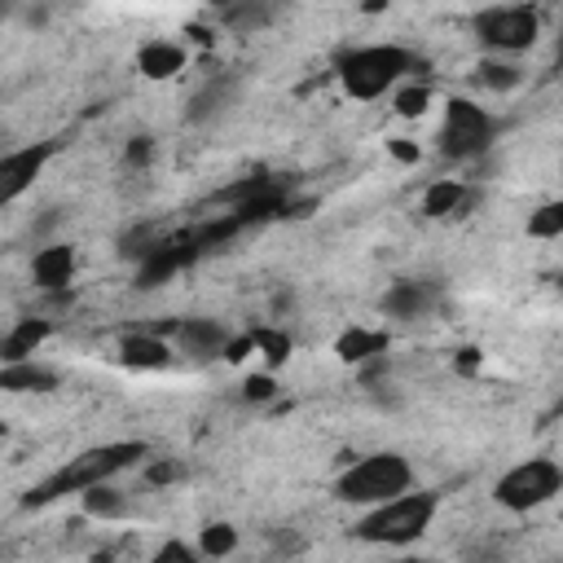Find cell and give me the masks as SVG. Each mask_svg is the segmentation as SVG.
I'll use <instances>...</instances> for the list:
<instances>
[{
    "label": "cell",
    "mask_w": 563,
    "mask_h": 563,
    "mask_svg": "<svg viewBox=\"0 0 563 563\" xmlns=\"http://www.w3.org/2000/svg\"><path fill=\"white\" fill-rule=\"evenodd\" d=\"M273 18H277V9H268V4H229V9H220V22L238 35H251V31L268 26Z\"/></svg>",
    "instance_id": "cell-19"
},
{
    "label": "cell",
    "mask_w": 563,
    "mask_h": 563,
    "mask_svg": "<svg viewBox=\"0 0 563 563\" xmlns=\"http://www.w3.org/2000/svg\"><path fill=\"white\" fill-rule=\"evenodd\" d=\"M84 563H114V559H110V554H106V550H101V554H88V559H84Z\"/></svg>",
    "instance_id": "cell-29"
},
{
    "label": "cell",
    "mask_w": 563,
    "mask_h": 563,
    "mask_svg": "<svg viewBox=\"0 0 563 563\" xmlns=\"http://www.w3.org/2000/svg\"><path fill=\"white\" fill-rule=\"evenodd\" d=\"M431 519H435V493H427V488L413 493L409 488V493H400L383 506H369L356 519L352 537L365 541V545H413L431 528Z\"/></svg>",
    "instance_id": "cell-4"
},
{
    "label": "cell",
    "mask_w": 563,
    "mask_h": 563,
    "mask_svg": "<svg viewBox=\"0 0 563 563\" xmlns=\"http://www.w3.org/2000/svg\"><path fill=\"white\" fill-rule=\"evenodd\" d=\"M391 101H396V114H405V119H418V114H427L431 88H427V84H400V88L391 92Z\"/></svg>",
    "instance_id": "cell-23"
},
{
    "label": "cell",
    "mask_w": 563,
    "mask_h": 563,
    "mask_svg": "<svg viewBox=\"0 0 563 563\" xmlns=\"http://www.w3.org/2000/svg\"><path fill=\"white\" fill-rule=\"evenodd\" d=\"M334 352H339V361L361 365V361H369V356L387 352V334H383V330H361V325H352V330L334 343Z\"/></svg>",
    "instance_id": "cell-17"
},
{
    "label": "cell",
    "mask_w": 563,
    "mask_h": 563,
    "mask_svg": "<svg viewBox=\"0 0 563 563\" xmlns=\"http://www.w3.org/2000/svg\"><path fill=\"white\" fill-rule=\"evenodd\" d=\"M150 563H207L194 545H185V541H163L154 554H150Z\"/></svg>",
    "instance_id": "cell-26"
},
{
    "label": "cell",
    "mask_w": 563,
    "mask_h": 563,
    "mask_svg": "<svg viewBox=\"0 0 563 563\" xmlns=\"http://www.w3.org/2000/svg\"><path fill=\"white\" fill-rule=\"evenodd\" d=\"M44 163H48V145H22V150L0 154V207L18 202L40 180Z\"/></svg>",
    "instance_id": "cell-9"
},
{
    "label": "cell",
    "mask_w": 563,
    "mask_h": 563,
    "mask_svg": "<svg viewBox=\"0 0 563 563\" xmlns=\"http://www.w3.org/2000/svg\"><path fill=\"white\" fill-rule=\"evenodd\" d=\"M413 75V53L405 44H361L339 57V84L352 101H378Z\"/></svg>",
    "instance_id": "cell-2"
},
{
    "label": "cell",
    "mask_w": 563,
    "mask_h": 563,
    "mask_svg": "<svg viewBox=\"0 0 563 563\" xmlns=\"http://www.w3.org/2000/svg\"><path fill=\"white\" fill-rule=\"evenodd\" d=\"M246 396H251V400H268V396H273V378H268V374H251V378H246Z\"/></svg>",
    "instance_id": "cell-27"
},
{
    "label": "cell",
    "mask_w": 563,
    "mask_h": 563,
    "mask_svg": "<svg viewBox=\"0 0 563 563\" xmlns=\"http://www.w3.org/2000/svg\"><path fill=\"white\" fill-rule=\"evenodd\" d=\"M44 339H48V321H44V317H26V321H18V325L0 339V361H4V365H13V361H35L31 352H35Z\"/></svg>",
    "instance_id": "cell-15"
},
{
    "label": "cell",
    "mask_w": 563,
    "mask_h": 563,
    "mask_svg": "<svg viewBox=\"0 0 563 563\" xmlns=\"http://www.w3.org/2000/svg\"><path fill=\"white\" fill-rule=\"evenodd\" d=\"M471 31L484 53L493 57H515L528 53L541 35V13L532 4H488L471 18Z\"/></svg>",
    "instance_id": "cell-5"
},
{
    "label": "cell",
    "mask_w": 563,
    "mask_h": 563,
    "mask_svg": "<svg viewBox=\"0 0 563 563\" xmlns=\"http://www.w3.org/2000/svg\"><path fill=\"white\" fill-rule=\"evenodd\" d=\"M559 488H563V466H559L554 457H523V462H515L510 471L497 475L493 501H497L501 510L528 515V510L554 501Z\"/></svg>",
    "instance_id": "cell-7"
},
{
    "label": "cell",
    "mask_w": 563,
    "mask_h": 563,
    "mask_svg": "<svg viewBox=\"0 0 563 563\" xmlns=\"http://www.w3.org/2000/svg\"><path fill=\"white\" fill-rule=\"evenodd\" d=\"M119 361H123L128 369H167V365L176 361V352H172V343H167L163 334L136 330V334H123V339H119Z\"/></svg>",
    "instance_id": "cell-11"
},
{
    "label": "cell",
    "mask_w": 563,
    "mask_h": 563,
    "mask_svg": "<svg viewBox=\"0 0 563 563\" xmlns=\"http://www.w3.org/2000/svg\"><path fill=\"white\" fill-rule=\"evenodd\" d=\"M471 185L466 180H457V176H444V180H435L427 194H422V211L431 216V220H444V216H462L466 207H471Z\"/></svg>",
    "instance_id": "cell-13"
},
{
    "label": "cell",
    "mask_w": 563,
    "mask_h": 563,
    "mask_svg": "<svg viewBox=\"0 0 563 563\" xmlns=\"http://www.w3.org/2000/svg\"><path fill=\"white\" fill-rule=\"evenodd\" d=\"M31 277H35V286L40 290H62V286H70V277H75V246H40L35 251V260H31Z\"/></svg>",
    "instance_id": "cell-12"
},
{
    "label": "cell",
    "mask_w": 563,
    "mask_h": 563,
    "mask_svg": "<svg viewBox=\"0 0 563 563\" xmlns=\"http://www.w3.org/2000/svg\"><path fill=\"white\" fill-rule=\"evenodd\" d=\"M176 356H189V361H211V356H224L229 347V330L211 317H180V321H167L158 330Z\"/></svg>",
    "instance_id": "cell-8"
},
{
    "label": "cell",
    "mask_w": 563,
    "mask_h": 563,
    "mask_svg": "<svg viewBox=\"0 0 563 563\" xmlns=\"http://www.w3.org/2000/svg\"><path fill=\"white\" fill-rule=\"evenodd\" d=\"M493 136H497V119L466 101V97H453L444 106V119H440V136H435V150L453 163H475L493 150Z\"/></svg>",
    "instance_id": "cell-6"
},
{
    "label": "cell",
    "mask_w": 563,
    "mask_h": 563,
    "mask_svg": "<svg viewBox=\"0 0 563 563\" xmlns=\"http://www.w3.org/2000/svg\"><path fill=\"white\" fill-rule=\"evenodd\" d=\"M79 501H84V510H88L92 519H119V515L128 510V497H123L114 484H97V488L79 493Z\"/></svg>",
    "instance_id": "cell-21"
},
{
    "label": "cell",
    "mask_w": 563,
    "mask_h": 563,
    "mask_svg": "<svg viewBox=\"0 0 563 563\" xmlns=\"http://www.w3.org/2000/svg\"><path fill=\"white\" fill-rule=\"evenodd\" d=\"M136 66L145 79H172L176 70H185V48L176 40H150V44H141Z\"/></svg>",
    "instance_id": "cell-14"
},
{
    "label": "cell",
    "mask_w": 563,
    "mask_h": 563,
    "mask_svg": "<svg viewBox=\"0 0 563 563\" xmlns=\"http://www.w3.org/2000/svg\"><path fill=\"white\" fill-rule=\"evenodd\" d=\"M53 387H57V374L40 361L0 365V391H53Z\"/></svg>",
    "instance_id": "cell-16"
},
{
    "label": "cell",
    "mask_w": 563,
    "mask_h": 563,
    "mask_svg": "<svg viewBox=\"0 0 563 563\" xmlns=\"http://www.w3.org/2000/svg\"><path fill=\"white\" fill-rule=\"evenodd\" d=\"M409 488H413V466L396 449L365 453V457L347 462L343 475L334 479V497L343 506H365V510L369 506H383V501H391V497H400Z\"/></svg>",
    "instance_id": "cell-3"
},
{
    "label": "cell",
    "mask_w": 563,
    "mask_h": 563,
    "mask_svg": "<svg viewBox=\"0 0 563 563\" xmlns=\"http://www.w3.org/2000/svg\"><path fill=\"white\" fill-rule=\"evenodd\" d=\"M528 233H532V238H559V233H563V202L537 207L532 220H528Z\"/></svg>",
    "instance_id": "cell-24"
},
{
    "label": "cell",
    "mask_w": 563,
    "mask_h": 563,
    "mask_svg": "<svg viewBox=\"0 0 563 563\" xmlns=\"http://www.w3.org/2000/svg\"><path fill=\"white\" fill-rule=\"evenodd\" d=\"M435 299H440L435 282L405 277V282H396V286L383 295V312L396 317V321H418V317H427V312L435 308Z\"/></svg>",
    "instance_id": "cell-10"
},
{
    "label": "cell",
    "mask_w": 563,
    "mask_h": 563,
    "mask_svg": "<svg viewBox=\"0 0 563 563\" xmlns=\"http://www.w3.org/2000/svg\"><path fill=\"white\" fill-rule=\"evenodd\" d=\"M145 453H150V449H145L141 440H114V444L84 449V453H75L70 462H62L48 479H40V484L22 497V506H48V501H62V497H70V493H88V488H97V484H110L119 471L136 466Z\"/></svg>",
    "instance_id": "cell-1"
},
{
    "label": "cell",
    "mask_w": 563,
    "mask_h": 563,
    "mask_svg": "<svg viewBox=\"0 0 563 563\" xmlns=\"http://www.w3.org/2000/svg\"><path fill=\"white\" fill-rule=\"evenodd\" d=\"M391 150H396V158H405V163H409V158H418V150H413V145H400V141H396Z\"/></svg>",
    "instance_id": "cell-28"
},
{
    "label": "cell",
    "mask_w": 563,
    "mask_h": 563,
    "mask_svg": "<svg viewBox=\"0 0 563 563\" xmlns=\"http://www.w3.org/2000/svg\"><path fill=\"white\" fill-rule=\"evenodd\" d=\"M475 79H479L484 88H493V92H515V88L523 84V66H515V62H501V57H484Z\"/></svg>",
    "instance_id": "cell-20"
},
{
    "label": "cell",
    "mask_w": 563,
    "mask_h": 563,
    "mask_svg": "<svg viewBox=\"0 0 563 563\" xmlns=\"http://www.w3.org/2000/svg\"><path fill=\"white\" fill-rule=\"evenodd\" d=\"M233 545H238V532L229 523H207L202 537H198V554L202 559H224Z\"/></svg>",
    "instance_id": "cell-22"
},
{
    "label": "cell",
    "mask_w": 563,
    "mask_h": 563,
    "mask_svg": "<svg viewBox=\"0 0 563 563\" xmlns=\"http://www.w3.org/2000/svg\"><path fill=\"white\" fill-rule=\"evenodd\" d=\"M229 101H233V79H211V84H202V88L194 92V101H189V119H194V123L216 119V114H224Z\"/></svg>",
    "instance_id": "cell-18"
},
{
    "label": "cell",
    "mask_w": 563,
    "mask_h": 563,
    "mask_svg": "<svg viewBox=\"0 0 563 563\" xmlns=\"http://www.w3.org/2000/svg\"><path fill=\"white\" fill-rule=\"evenodd\" d=\"M251 343L268 356V365H282V361L290 356V339H286V334H277V330H255V334H251Z\"/></svg>",
    "instance_id": "cell-25"
}]
</instances>
